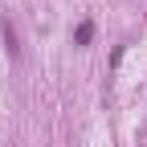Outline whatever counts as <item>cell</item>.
<instances>
[{"instance_id":"2","label":"cell","mask_w":147,"mask_h":147,"mask_svg":"<svg viewBox=\"0 0 147 147\" xmlns=\"http://www.w3.org/2000/svg\"><path fill=\"white\" fill-rule=\"evenodd\" d=\"M4 45H8V57H16V29H12V21H4Z\"/></svg>"},{"instance_id":"1","label":"cell","mask_w":147,"mask_h":147,"mask_svg":"<svg viewBox=\"0 0 147 147\" xmlns=\"http://www.w3.org/2000/svg\"><path fill=\"white\" fill-rule=\"evenodd\" d=\"M74 41H78V45H90V41H94V25L82 21V25H78V33H74Z\"/></svg>"}]
</instances>
